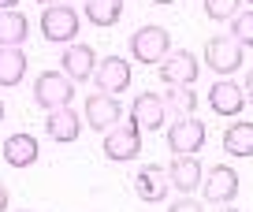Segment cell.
I'll use <instances>...</instances> for the list:
<instances>
[{"instance_id": "1", "label": "cell", "mask_w": 253, "mask_h": 212, "mask_svg": "<svg viewBox=\"0 0 253 212\" xmlns=\"http://www.w3.org/2000/svg\"><path fill=\"white\" fill-rule=\"evenodd\" d=\"M71 97H75V82L63 71H41L34 79V104L38 108H45V112L63 108V104H71Z\"/></svg>"}, {"instance_id": "2", "label": "cell", "mask_w": 253, "mask_h": 212, "mask_svg": "<svg viewBox=\"0 0 253 212\" xmlns=\"http://www.w3.org/2000/svg\"><path fill=\"white\" fill-rule=\"evenodd\" d=\"M41 38L52 45H71L79 38V11L71 4H48L41 15Z\"/></svg>"}, {"instance_id": "3", "label": "cell", "mask_w": 253, "mask_h": 212, "mask_svg": "<svg viewBox=\"0 0 253 212\" xmlns=\"http://www.w3.org/2000/svg\"><path fill=\"white\" fill-rule=\"evenodd\" d=\"M142 153V130L134 127V119H119L108 134H104V157L112 164H126Z\"/></svg>"}, {"instance_id": "4", "label": "cell", "mask_w": 253, "mask_h": 212, "mask_svg": "<svg viewBox=\"0 0 253 212\" xmlns=\"http://www.w3.org/2000/svg\"><path fill=\"white\" fill-rule=\"evenodd\" d=\"M171 52V30L168 26H142V30L130 34V56L142 63H160Z\"/></svg>"}, {"instance_id": "5", "label": "cell", "mask_w": 253, "mask_h": 212, "mask_svg": "<svg viewBox=\"0 0 253 212\" xmlns=\"http://www.w3.org/2000/svg\"><path fill=\"white\" fill-rule=\"evenodd\" d=\"M201 75V63L194 52H186V48H175V52H168L164 60H160V79L168 82V86H194Z\"/></svg>"}, {"instance_id": "6", "label": "cell", "mask_w": 253, "mask_h": 212, "mask_svg": "<svg viewBox=\"0 0 253 212\" xmlns=\"http://www.w3.org/2000/svg\"><path fill=\"white\" fill-rule=\"evenodd\" d=\"M201 190H205V201L209 205H231L238 194V171L227 164H216L205 171V179H201Z\"/></svg>"}, {"instance_id": "7", "label": "cell", "mask_w": 253, "mask_h": 212, "mask_svg": "<svg viewBox=\"0 0 253 212\" xmlns=\"http://www.w3.org/2000/svg\"><path fill=\"white\" fill-rule=\"evenodd\" d=\"M201 145H205V123H201V119L182 116V119H175V123L168 127V149H171L175 157L198 153Z\"/></svg>"}, {"instance_id": "8", "label": "cell", "mask_w": 253, "mask_h": 212, "mask_svg": "<svg viewBox=\"0 0 253 212\" xmlns=\"http://www.w3.org/2000/svg\"><path fill=\"white\" fill-rule=\"evenodd\" d=\"M205 63L216 71V75H235V71L242 67V45H238L231 34H223V38H209Z\"/></svg>"}, {"instance_id": "9", "label": "cell", "mask_w": 253, "mask_h": 212, "mask_svg": "<svg viewBox=\"0 0 253 212\" xmlns=\"http://www.w3.org/2000/svg\"><path fill=\"white\" fill-rule=\"evenodd\" d=\"M82 119H86L93 130H101V134H108L112 127L123 119V108H119V101L112 93H93L86 101V112H82Z\"/></svg>"}, {"instance_id": "10", "label": "cell", "mask_w": 253, "mask_h": 212, "mask_svg": "<svg viewBox=\"0 0 253 212\" xmlns=\"http://www.w3.org/2000/svg\"><path fill=\"white\" fill-rule=\"evenodd\" d=\"M97 89L101 93H126L130 89V63L123 60V56H104L101 63H97Z\"/></svg>"}, {"instance_id": "11", "label": "cell", "mask_w": 253, "mask_h": 212, "mask_svg": "<svg viewBox=\"0 0 253 212\" xmlns=\"http://www.w3.org/2000/svg\"><path fill=\"white\" fill-rule=\"evenodd\" d=\"M130 119H134L138 130H153L157 134L160 127H164V119H168V108H164V101H160L153 89H145V93H138L134 104H130Z\"/></svg>"}, {"instance_id": "12", "label": "cell", "mask_w": 253, "mask_h": 212, "mask_svg": "<svg viewBox=\"0 0 253 212\" xmlns=\"http://www.w3.org/2000/svg\"><path fill=\"white\" fill-rule=\"evenodd\" d=\"M168 190H171V175H168V168H160V164H145L142 171L134 175V194L142 197V201H149V205L164 201Z\"/></svg>"}, {"instance_id": "13", "label": "cell", "mask_w": 253, "mask_h": 212, "mask_svg": "<svg viewBox=\"0 0 253 212\" xmlns=\"http://www.w3.org/2000/svg\"><path fill=\"white\" fill-rule=\"evenodd\" d=\"M93 67H97V56H93V48H89V45H82V41H71V45L63 48L60 71H63L71 82H86L89 75H93Z\"/></svg>"}, {"instance_id": "14", "label": "cell", "mask_w": 253, "mask_h": 212, "mask_svg": "<svg viewBox=\"0 0 253 212\" xmlns=\"http://www.w3.org/2000/svg\"><path fill=\"white\" fill-rule=\"evenodd\" d=\"M168 175H171V186L179 190V194H190V190L201 186L205 168L198 164V157H194V153H182V157H175L171 164H168Z\"/></svg>"}, {"instance_id": "15", "label": "cell", "mask_w": 253, "mask_h": 212, "mask_svg": "<svg viewBox=\"0 0 253 212\" xmlns=\"http://www.w3.org/2000/svg\"><path fill=\"white\" fill-rule=\"evenodd\" d=\"M209 108H212L216 116H238V112L246 108L242 86H238V82H231V79L216 82V86L209 89Z\"/></svg>"}, {"instance_id": "16", "label": "cell", "mask_w": 253, "mask_h": 212, "mask_svg": "<svg viewBox=\"0 0 253 212\" xmlns=\"http://www.w3.org/2000/svg\"><path fill=\"white\" fill-rule=\"evenodd\" d=\"M41 157V145L34 134H8V141H4V160H8V168H30L38 164Z\"/></svg>"}, {"instance_id": "17", "label": "cell", "mask_w": 253, "mask_h": 212, "mask_svg": "<svg viewBox=\"0 0 253 212\" xmlns=\"http://www.w3.org/2000/svg\"><path fill=\"white\" fill-rule=\"evenodd\" d=\"M45 130L52 141H75L82 134V116L71 108V104H63V108H52L45 119Z\"/></svg>"}, {"instance_id": "18", "label": "cell", "mask_w": 253, "mask_h": 212, "mask_svg": "<svg viewBox=\"0 0 253 212\" xmlns=\"http://www.w3.org/2000/svg\"><path fill=\"white\" fill-rule=\"evenodd\" d=\"M23 75H26V52L15 45H0V86L4 89L19 86Z\"/></svg>"}, {"instance_id": "19", "label": "cell", "mask_w": 253, "mask_h": 212, "mask_svg": "<svg viewBox=\"0 0 253 212\" xmlns=\"http://www.w3.org/2000/svg\"><path fill=\"white\" fill-rule=\"evenodd\" d=\"M26 34H30V19L19 8H4L0 11V45H23Z\"/></svg>"}, {"instance_id": "20", "label": "cell", "mask_w": 253, "mask_h": 212, "mask_svg": "<svg viewBox=\"0 0 253 212\" xmlns=\"http://www.w3.org/2000/svg\"><path fill=\"white\" fill-rule=\"evenodd\" d=\"M223 149L231 157H253V123L250 119H238V123L227 127L223 134Z\"/></svg>"}, {"instance_id": "21", "label": "cell", "mask_w": 253, "mask_h": 212, "mask_svg": "<svg viewBox=\"0 0 253 212\" xmlns=\"http://www.w3.org/2000/svg\"><path fill=\"white\" fill-rule=\"evenodd\" d=\"M164 108L171 119H182V116H194V108H198V93L190 86H171L164 97Z\"/></svg>"}, {"instance_id": "22", "label": "cell", "mask_w": 253, "mask_h": 212, "mask_svg": "<svg viewBox=\"0 0 253 212\" xmlns=\"http://www.w3.org/2000/svg\"><path fill=\"white\" fill-rule=\"evenodd\" d=\"M123 15V0H86V19L93 26H116Z\"/></svg>"}, {"instance_id": "23", "label": "cell", "mask_w": 253, "mask_h": 212, "mask_svg": "<svg viewBox=\"0 0 253 212\" xmlns=\"http://www.w3.org/2000/svg\"><path fill=\"white\" fill-rule=\"evenodd\" d=\"M231 38H235L242 48H253V8L238 11V15L231 19Z\"/></svg>"}, {"instance_id": "24", "label": "cell", "mask_w": 253, "mask_h": 212, "mask_svg": "<svg viewBox=\"0 0 253 212\" xmlns=\"http://www.w3.org/2000/svg\"><path fill=\"white\" fill-rule=\"evenodd\" d=\"M238 4H242V0H205V15L212 19V23H223V19L238 15Z\"/></svg>"}, {"instance_id": "25", "label": "cell", "mask_w": 253, "mask_h": 212, "mask_svg": "<svg viewBox=\"0 0 253 212\" xmlns=\"http://www.w3.org/2000/svg\"><path fill=\"white\" fill-rule=\"evenodd\" d=\"M168 212H205V209H201V205L194 201L190 194H182L179 201H171V209H168Z\"/></svg>"}, {"instance_id": "26", "label": "cell", "mask_w": 253, "mask_h": 212, "mask_svg": "<svg viewBox=\"0 0 253 212\" xmlns=\"http://www.w3.org/2000/svg\"><path fill=\"white\" fill-rule=\"evenodd\" d=\"M242 93H246V101L253 104V71H250V75H246V86H242Z\"/></svg>"}, {"instance_id": "27", "label": "cell", "mask_w": 253, "mask_h": 212, "mask_svg": "<svg viewBox=\"0 0 253 212\" xmlns=\"http://www.w3.org/2000/svg\"><path fill=\"white\" fill-rule=\"evenodd\" d=\"M0 212H8V186H4V179H0Z\"/></svg>"}, {"instance_id": "28", "label": "cell", "mask_w": 253, "mask_h": 212, "mask_svg": "<svg viewBox=\"0 0 253 212\" xmlns=\"http://www.w3.org/2000/svg\"><path fill=\"white\" fill-rule=\"evenodd\" d=\"M4 8H19V0H0V11Z\"/></svg>"}, {"instance_id": "29", "label": "cell", "mask_w": 253, "mask_h": 212, "mask_svg": "<svg viewBox=\"0 0 253 212\" xmlns=\"http://www.w3.org/2000/svg\"><path fill=\"white\" fill-rule=\"evenodd\" d=\"M212 212H238V209H231V205H220V209H212Z\"/></svg>"}, {"instance_id": "30", "label": "cell", "mask_w": 253, "mask_h": 212, "mask_svg": "<svg viewBox=\"0 0 253 212\" xmlns=\"http://www.w3.org/2000/svg\"><path fill=\"white\" fill-rule=\"evenodd\" d=\"M38 4H45V8H48V4H60V0H38Z\"/></svg>"}, {"instance_id": "31", "label": "cell", "mask_w": 253, "mask_h": 212, "mask_svg": "<svg viewBox=\"0 0 253 212\" xmlns=\"http://www.w3.org/2000/svg\"><path fill=\"white\" fill-rule=\"evenodd\" d=\"M149 4H175V0H149Z\"/></svg>"}, {"instance_id": "32", "label": "cell", "mask_w": 253, "mask_h": 212, "mask_svg": "<svg viewBox=\"0 0 253 212\" xmlns=\"http://www.w3.org/2000/svg\"><path fill=\"white\" fill-rule=\"evenodd\" d=\"M0 123H4V101H0Z\"/></svg>"}, {"instance_id": "33", "label": "cell", "mask_w": 253, "mask_h": 212, "mask_svg": "<svg viewBox=\"0 0 253 212\" xmlns=\"http://www.w3.org/2000/svg\"><path fill=\"white\" fill-rule=\"evenodd\" d=\"M246 4H250V8H253V0H246Z\"/></svg>"}, {"instance_id": "34", "label": "cell", "mask_w": 253, "mask_h": 212, "mask_svg": "<svg viewBox=\"0 0 253 212\" xmlns=\"http://www.w3.org/2000/svg\"><path fill=\"white\" fill-rule=\"evenodd\" d=\"M19 212H26V209H19Z\"/></svg>"}]
</instances>
